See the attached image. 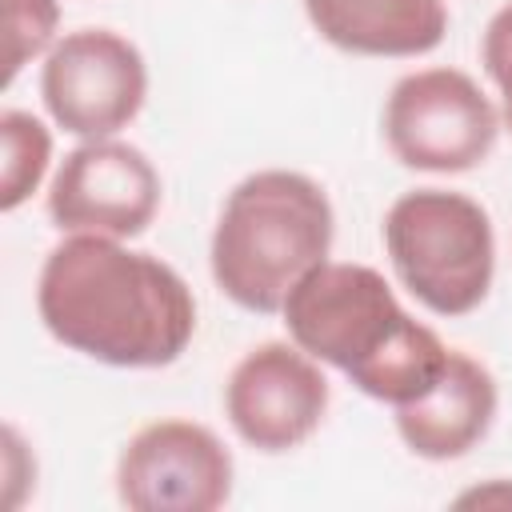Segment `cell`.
Segmentation results:
<instances>
[{"mask_svg": "<svg viewBox=\"0 0 512 512\" xmlns=\"http://www.w3.org/2000/svg\"><path fill=\"white\" fill-rule=\"evenodd\" d=\"M280 316L292 344L392 408L424 396L448 364V344L412 320L392 284L368 264H316L288 292Z\"/></svg>", "mask_w": 512, "mask_h": 512, "instance_id": "2", "label": "cell"}, {"mask_svg": "<svg viewBox=\"0 0 512 512\" xmlns=\"http://www.w3.org/2000/svg\"><path fill=\"white\" fill-rule=\"evenodd\" d=\"M160 192V172L136 144L116 136L84 140L48 184V216L60 232L132 240L156 220Z\"/></svg>", "mask_w": 512, "mask_h": 512, "instance_id": "9", "label": "cell"}, {"mask_svg": "<svg viewBox=\"0 0 512 512\" xmlns=\"http://www.w3.org/2000/svg\"><path fill=\"white\" fill-rule=\"evenodd\" d=\"M116 496L132 512H216L232 496V452L196 420H152L116 460Z\"/></svg>", "mask_w": 512, "mask_h": 512, "instance_id": "7", "label": "cell"}, {"mask_svg": "<svg viewBox=\"0 0 512 512\" xmlns=\"http://www.w3.org/2000/svg\"><path fill=\"white\" fill-rule=\"evenodd\" d=\"M328 412V376L292 340H264L244 352L224 384V416L256 452L300 448Z\"/></svg>", "mask_w": 512, "mask_h": 512, "instance_id": "8", "label": "cell"}, {"mask_svg": "<svg viewBox=\"0 0 512 512\" xmlns=\"http://www.w3.org/2000/svg\"><path fill=\"white\" fill-rule=\"evenodd\" d=\"M56 24H60V4L56 0H4V32H8L4 84H12L32 56L52 52Z\"/></svg>", "mask_w": 512, "mask_h": 512, "instance_id": "13", "label": "cell"}, {"mask_svg": "<svg viewBox=\"0 0 512 512\" xmlns=\"http://www.w3.org/2000/svg\"><path fill=\"white\" fill-rule=\"evenodd\" d=\"M480 60L488 80L500 92V120L504 128H512V0L488 20L484 40H480Z\"/></svg>", "mask_w": 512, "mask_h": 512, "instance_id": "14", "label": "cell"}, {"mask_svg": "<svg viewBox=\"0 0 512 512\" xmlns=\"http://www.w3.org/2000/svg\"><path fill=\"white\" fill-rule=\"evenodd\" d=\"M456 504H460V508H468V504H512V488H508V480H492L488 488L464 492Z\"/></svg>", "mask_w": 512, "mask_h": 512, "instance_id": "16", "label": "cell"}, {"mask_svg": "<svg viewBox=\"0 0 512 512\" xmlns=\"http://www.w3.org/2000/svg\"><path fill=\"white\" fill-rule=\"evenodd\" d=\"M28 452H24V444H20V432L16 428H4V480H8V508H16L24 496H20V484H28V480H36V468H20V460H24Z\"/></svg>", "mask_w": 512, "mask_h": 512, "instance_id": "15", "label": "cell"}, {"mask_svg": "<svg viewBox=\"0 0 512 512\" xmlns=\"http://www.w3.org/2000/svg\"><path fill=\"white\" fill-rule=\"evenodd\" d=\"M384 248L400 284L436 316H468L496 276L488 212L448 188H412L384 216Z\"/></svg>", "mask_w": 512, "mask_h": 512, "instance_id": "4", "label": "cell"}, {"mask_svg": "<svg viewBox=\"0 0 512 512\" xmlns=\"http://www.w3.org/2000/svg\"><path fill=\"white\" fill-rule=\"evenodd\" d=\"M500 124V108L460 68L408 72L384 100L388 152L416 172H468L484 164Z\"/></svg>", "mask_w": 512, "mask_h": 512, "instance_id": "5", "label": "cell"}, {"mask_svg": "<svg viewBox=\"0 0 512 512\" xmlns=\"http://www.w3.org/2000/svg\"><path fill=\"white\" fill-rule=\"evenodd\" d=\"M36 312L52 340L108 368H164L196 336L184 276L96 232H68L44 256Z\"/></svg>", "mask_w": 512, "mask_h": 512, "instance_id": "1", "label": "cell"}, {"mask_svg": "<svg viewBox=\"0 0 512 512\" xmlns=\"http://www.w3.org/2000/svg\"><path fill=\"white\" fill-rule=\"evenodd\" d=\"M336 216L328 192L288 168L244 176L212 228V280L244 312L276 316L288 292L328 260Z\"/></svg>", "mask_w": 512, "mask_h": 512, "instance_id": "3", "label": "cell"}, {"mask_svg": "<svg viewBox=\"0 0 512 512\" xmlns=\"http://www.w3.org/2000/svg\"><path fill=\"white\" fill-rule=\"evenodd\" d=\"M148 96L140 48L112 28H80L52 44L40 68V100L56 128L104 140L128 128Z\"/></svg>", "mask_w": 512, "mask_h": 512, "instance_id": "6", "label": "cell"}, {"mask_svg": "<svg viewBox=\"0 0 512 512\" xmlns=\"http://www.w3.org/2000/svg\"><path fill=\"white\" fill-rule=\"evenodd\" d=\"M496 408L500 392L492 372L476 356L448 348L440 380L424 396L396 408V432L420 460H460L488 436Z\"/></svg>", "mask_w": 512, "mask_h": 512, "instance_id": "10", "label": "cell"}, {"mask_svg": "<svg viewBox=\"0 0 512 512\" xmlns=\"http://www.w3.org/2000/svg\"><path fill=\"white\" fill-rule=\"evenodd\" d=\"M0 212H16L44 180L52 160L48 128L20 108L0 112Z\"/></svg>", "mask_w": 512, "mask_h": 512, "instance_id": "12", "label": "cell"}, {"mask_svg": "<svg viewBox=\"0 0 512 512\" xmlns=\"http://www.w3.org/2000/svg\"><path fill=\"white\" fill-rule=\"evenodd\" d=\"M304 16L352 56H424L448 32L444 0H304Z\"/></svg>", "mask_w": 512, "mask_h": 512, "instance_id": "11", "label": "cell"}]
</instances>
